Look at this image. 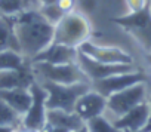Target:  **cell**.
I'll use <instances>...</instances> for the list:
<instances>
[{
  "label": "cell",
  "mask_w": 151,
  "mask_h": 132,
  "mask_svg": "<svg viewBox=\"0 0 151 132\" xmlns=\"http://www.w3.org/2000/svg\"><path fill=\"white\" fill-rule=\"evenodd\" d=\"M14 49L19 52L18 40L15 36V25L14 17L0 15V50Z\"/></svg>",
  "instance_id": "obj_17"
},
{
  "label": "cell",
  "mask_w": 151,
  "mask_h": 132,
  "mask_svg": "<svg viewBox=\"0 0 151 132\" xmlns=\"http://www.w3.org/2000/svg\"><path fill=\"white\" fill-rule=\"evenodd\" d=\"M148 114H150V105H148V101H144L135 105L133 108H130L123 116L113 119L111 122L116 128L122 131H142L144 126L147 125Z\"/></svg>",
  "instance_id": "obj_13"
},
{
  "label": "cell",
  "mask_w": 151,
  "mask_h": 132,
  "mask_svg": "<svg viewBox=\"0 0 151 132\" xmlns=\"http://www.w3.org/2000/svg\"><path fill=\"white\" fill-rule=\"evenodd\" d=\"M36 80L31 62L21 70H3L0 71V91L17 89V88H30Z\"/></svg>",
  "instance_id": "obj_14"
},
{
  "label": "cell",
  "mask_w": 151,
  "mask_h": 132,
  "mask_svg": "<svg viewBox=\"0 0 151 132\" xmlns=\"http://www.w3.org/2000/svg\"><path fill=\"white\" fill-rule=\"evenodd\" d=\"M83 125H86V122H83L74 111L68 113L64 110H47L46 111V126H53V128H61V129H67V131H76L82 128Z\"/></svg>",
  "instance_id": "obj_15"
},
{
  "label": "cell",
  "mask_w": 151,
  "mask_h": 132,
  "mask_svg": "<svg viewBox=\"0 0 151 132\" xmlns=\"http://www.w3.org/2000/svg\"><path fill=\"white\" fill-rule=\"evenodd\" d=\"M15 36L18 40L19 52L28 62L40 52H43L52 42L55 25L47 22L37 8L24 9L14 17Z\"/></svg>",
  "instance_id": "obj_1"
},
{
  "label": "cell",
  "mask_w": 151,
  "mask_h": 132,
  "mask_svg": "<svg viewBox=\"0 0 151 132\" xmlns=\"http://www.w3.org/2000/svg\"><path fill=\"white\" fill-rule=\"evenodd\" d=\"M113 21L129 31L147 52H151V3L138 12H129Z\"/></svg>",
  "instance_id": "obj_5"
},
{
  "label": "cell",
  "mask_w": 151,
  "mask_h": 132,
  "mask_svg": "<svg viewBox=\"0 0 151 132\" xmlns=\"http://www.w3.org/2000/svg\"><path fill=\"white\" fill-rule=\"evenodd\" d=\"M31 69L37 80L73 85V83H91L77 62L71 64H49L43 61L31 62Z\"/></svg>",
  "instance_id": "obj_3"
},
{
  "label": "cell",
  "mask_w": 151,
  "mask_h": 132,
  "mask_svg": "<svg viewBox=\"0 0 151 132\" xmlns=\"http://www.w3.org/2000/svg\"><path fill=\"white\" fill-rule=\"evenodd\" d=\"M92 39V24L88 15L80 11H71L55 25L53 43L79 48L83 42Z\"/></svg>",
  "instance_id": "obj_2"
},
{
  "label": "cell",
  "mask_w": 151,
  "mask_h": 132,
  "mask_svg": "<svg viewBox=\"0 0 151 132\" xmlns=\"http://www.w3.org/2000/svg\"><path fill=\"white\" fill-rule=\"evenodd\" d=\"M30 92H31V105L28 111L22 116V128L28 131H34V132H42L46 125L47 92L37 79L31 83Z\"/></svg>",
  "instance_id": "obj_6"
},
{
  "label": "cell",
  "mask_w": 151,
  "mask_h": 132,
  "mask_svg": "<svg viewBox=\"0 0 151 132\" xmlns=\"http://www.w3.org/2000/svg\"><path fill=\"white\" fill-rule=\"evenodd\" d=\"M79 52L104 64H133V58L129 52L122 49L120 46L113 45H99L96 42L86 40L79 48Z\"/></svg>",
  "instance_id": "obj_7"
},
{
  "label": "cell",
  "mask_w": 151,
  "mask_h": 132,
  "mask_svg": "<svg viewBox=\"0 0 151 132\" xmlns=\"http://www.w3.org/2000/svg\"><path fill=\"white\" fill-rule=\"evenodd\" d=\"M42 86L47 92L46 108L47 110H64L68 113L74 111V105L85 92L92 88V83H73V85H62V83H52L39 80Z\"/></svg>",
  "instance_id": "obj_4"
},
{
  "label": "cell",
  "mask_w": 151,
  "mask_h": 132,
  "mask_svg": "<svg viewBox=\"0 0 151 132\" xmlns=\"http://www.w3.org/2000/svg\"><path fill=\"white\" fill-rule=\"evenodd\" d=\"M123 132H144V131H123Z\"/></svg>",
  "instance_id": "obj_29"
},
{
  "label": "cell",
  "mask_w": 151,
  "mask_h": 132,
  "mask_svg": "<svg viewBox=\"0 0 151 132\" xmlns=\"http://www.w3.org/2000/svg\"><path fill=\"white\" fill-rule=\"evenodd\" d=\"M0 132H17V126H11V125H0Z\"/></svg>",
  "instance_id": "obj_25"
},
{
  "label": "cell",
  "mask_w": 151,
  "mask_h": 132,
  "mask_svg": "<svg viewBox=\"0 0 151 132\" xmlns=\"http://www.w3.org/2000/svg\"><path fill=\"white\" fill-rule=\"evenodd\" d=\"M59 3V0H39V5H53Z\"/></svg>",
  "instance_id": "obj_26"
},
{
  "label": "cell",
  "mask_w": 151,
  "mask_h": 132,
  "mask_svg": "<svg viewBox=\"0 0 151 132\" xmlns=\"http://www.w3.org/2000/svg\"><path fill=\"white\" fill-rule=\"evenodd\" d=\"M86 126H88V131L89 132H123L122 129L116 128L113 125V122L107 116H104V114L88 120L86 122Z\"/></svg>",
  "instance_id": "obj_20"
},
{
  "label": "cell",
  "mask_w": 151,
  "mask_h": 132,
  "mask_svg": "<svg viewBox=\"0 0 151 132\" xmlns=\"http://www.w3.org/2000/svg\"><path fill=\"white\" fill-rule=\"evenodd\" d=\"M0 125H11V126H22V117L9 107L2 98H0Z\"/></svg>",
  "instance_id": "obj_21"
},
{
  "label": "cell",
  "mask_w": 151,
  "mask_h": 132,
  "mask_svg": "<svg viewBox=\"0 0 151 132\" xmlns=\"http://www.w3.org/2000/svg\"><path fill=\"white\" fill-rule=\"evenodd\" d=\"M124 2H126L129 12H138L144 9L145 6H148L151 3V0H124Z\"/></svg>",
  "instance_id": "obj_23"
},
{
  "label": "cell",
  "mask_w": 151,
  "mask_h": 132,
  "mask_svg": "<svg viewBox=\"0 0 151 132\" xmlns=\"http://www.w3.org/2000/svg\"><path fill=\"white\" fill-rule=\"evenodd\" d=\"M30 62L27 58L14 49H6V50H0V71L3 70H21Z\"/></svg>",
  "instance_id": "obj_18"
},
{
  "label": "cell",
  "mask_w": 151,
  "mask_h": 132,
  "mask_svg": "<svg viewBox=\"0 0 151 132\" xmlns=\"http://www.w3.org/2000/svg\"><path fill=\"white\" fill-rule=\"evenodd\" d=\"M37 9L42 14V17L47 22H50L52 25H56L62 19V17L65 15V11L58 3H53V5H39Z\"/></svg>",
  "instance_id": "obj_22"
},
{
  "label": "cell",
  "mask_w": 151,
  "mask_h": 132,
  "mask_svg": "<svg viewBox=\"0 0 151 132\" xmlns=\"http://www.w3.org/2000/svg\"><path fill=\"white\" fill-rule=\"evenodd\" d=\"M0 98H2L9 107H12L21 117L28 111L31 105V92L30 88H17V89H8L0 91Z\"/></svg>",
  "instance_id": "obj_16"
},
{
  "label": "cell",
  "mask_w": 151,
  "mask_h": 132,
  "mask_svg": "<svg viewBox=\"0 0 151 132\" xmlns=\"http://www.w3.org/2000/svg\"><path fill=\"white\" fill-rule=\"evenodd\" d=\"M147 97V85L145 82L136 83L130 88H126L120 92H116L107 98V110L108 113L114 114L116 119L127 113L135 105L145 101Z\"/></svg>",
  "instance_id": "obj_8"
},
{
  "label": "cell",
  "mask_w": 151,
  "mask_h": 132,
  "mask_svg": "<svg viewBox=\"0 0 151 132\" xmlns=\"http://www.w3.org/2000/svg\"><path fill=\"white\" fill-rule=\"evenodd\" d=\"M28 0H0V15L15 17L24 9H30Z\"/></svg>",
  "instance_id": "obj_19"
},
{
  "label": "cell",
  "mask_w": 151,
  "mask_h": 132,
  "mask_svg": "<svg viewBox=\"0 0 151 132\" xmlns=\"http://www.w3.org/2000/svg\"><path fill=\"white\" fill-rule=\"evenodd\" d=\"M77 64L80 65L83 73L88 76L91 83L96 82V80H102V79L114 76V74L136 70L133 64H104V62H98V61H95V59H92L80 52L77 56Z\"/></svg>",
  "instance_id": "obj_9"
},
{
  "label": "cell",
  "mask_w": 151,
  "mask_h": 132,
  "mask_svg": "<svg viewBox=\"0 0 151 132\" xmlns=\"http://www.w3.org/2000/svg\"><path fill=\"white\" fill-rule=\"evenodd\" d=\"M71 132H89V131H88V126H86V125H83L82 128L76 129V131H71Z\"/></svg>",
  "instance_id": "obj_27"
},
{
  "label": "cell",
  "mask_w": 151,
  "mask_h": 132,
  "mask_svg": "<svg viewBox=\"0 0 151 132\" xmlns=\"http://www.w3.org/2000/svg\"><path fill=\"white\" fill-rule=\"evenodd\" d=\"M105 110H107V98L92 88L76 101V105H74V113L83 122L102 116Z\"/></svg>",
  "instance_id": "obj_11"
},
{
  "label": "cell",
  "mask_w": 151,
  "mask_h": 132,
  "mask_svg": "<svg viewBox=\"0 0 151 132\" xmlns=\"http://www.w3.org/2000/svg\"><path fill=\"white\" fill-rule=\"evenodd\" d=\"M142 82H147V74L141 70H133V71L120 73V74L105 77L102 80L92 82V89L102 94L105 98H108L110 95H113L116 92H120L126 88H130V86H133L136 83H142Z\"/></svg>",
  "instance_id": "obj_10"
},
{
  "label": "cell",
  "mask_w": 151,
  "mask_h": 132,
  "mask_svg": "<svg viewBox=\"0 0 151 132\" xmlns=\"http://www.w3.org/2000/svg\"><path fill=\"white\" fill-rule=\"evenodd\" d=\"M145 61L151 65V52H147V56H145Z\"/></svg>",
  "instance_id": "obj_28"
},
{
  "label": "cell",
  "mask_w": 151,
  "mask_h": 132,
  "mask_svg": "<svg viewBox=\"0 0 151 132\" xmlns=\"http://www.w3.org/2000/svg\"><path fill=\"white\" fill-rule=\"evenodd\" d=\"M79 56V49L73 46H65L59 43H50L43 52H40L37 56L31 59V62L43 61L49 64H71L77 62Z\"/></svg>",
  "instance_id": "obj_12"
},
{
  "label": "cell",
  "mask_w": 151,
  "mask_h": 132,
  "mask_svg": "<svg viewBox=\"0 0 151 132\" xmlns=\"http://www.w3.org/2000/svg\"><path fill=\"white\" fill-rule=\"evenodd\" d=\"M148 105H150V114H148V120H147V125L144 126V132H151V98L148 101Z\"/></svg>",
  "instance_id": "obj_24"
}]
</instances>
